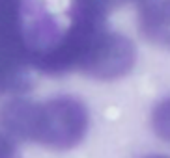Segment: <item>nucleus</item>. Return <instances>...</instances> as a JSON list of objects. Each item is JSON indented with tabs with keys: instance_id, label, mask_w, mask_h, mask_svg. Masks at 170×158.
<instances>
[{
	"instance_id": "f257e3e1",
	"label": "nucleus",
	"mask_w": 170,
	"mask_h": 158,
	"mask_svg": "<svg viewBox=\"0 0 170 158\" xmlns=\"http://www.w3.org/2000/svg\"><path fill=\"white\" fill-rule=\"evenodd\" d=\"M88 129V106L73 95H56L41 101L15 95L0 108V130L15 141L67 151L86 138Z\"/></svg>"
},
{
	"instance_id": "f03ea898",
	"label": "nucleus",
	"mask_w": 170,
	"mask_h": 158,
	"mask_svg": "<svg viewBox=\"0 0 170 158\" xmlns=\"http://www.w3.org/2000/svg\"><path fill=\"white\" fill-rule=\"evenodd\" d=\"M144 37L170 48V0H133Z\"/></svg>"
},
{
	"instance_id": "7ed1b4c3",
	"label": "nucleus",
	"mask_w": 170,
	"mask_h": 158,
	"mask_svg": "<svg viewBox=\"0 0 170 158\" xmlns=\"http://www.w3.org/2000/svg\"><path fill=\"white\" fill-rule=\"evenodd\" d=\"M28 69L26 63L0 48V97H15L17 93L25 91L28 84Z\"/></svg>"
},
{
	"instance_id": "20e7f679",
	"label": "nucleus",
	"mask_w": 170,
	"mask_h": 158,
	"mask_svg": "<svg viewBox=\"0 0 170 158\" xmlns=\"http://www.w3.org/2000/svg\"><path fill=\"white\" fill-rule=\"evenodd\" d=\"M125 2L127 0H71V20L105 23V19Z\"/></svg>"
},
{
	"instance_id": "39448f33",
	"label": "nucleus",
	"mask_w": 170,
	"mask_h": 158,
	"mask_svg": "<svg viewBox=\"0 0 170 158\" xmlns=\"http://www.w3.org/2000/svg\"><path fill=\"white\" fill-rule=\"evenodd\" d=\"M150 123H152V129L157 138L170 143V95L163 97L153 106Z\"/></svg>"
},
{
	"instance_id": "423d86ee",
	"label": "nucleus",
	"mask_w": 170,
	"mask_h": 158,
	"mask_svg": "<svg viewBox=\"0 0 170 158\" xmlns=\"http://www.w3.org/2000/svg\"><path fill=\"white\" fill-rule=\"evenodd\" d=\"M0 158H17L15 140H11L2 130H0Z\"/></svg>"
},
{
	"instance_id": "0eeeda50",
	"label": "nucleus",
	"mask_w": 170,
	"mask_h": 158,
	"mask_svg": "<svg viewBox=\"0 0 170 158\" xmlns=\"http://www.w3.org/2000/svg\"><path fill=\"white\" fill-rule=\"evenodd\" d=\"M146 158H170V156H165V154H152V156H146Z\"/></svg>"
}]
</instances>
